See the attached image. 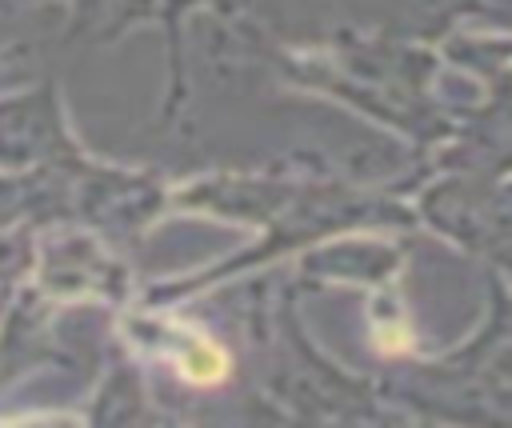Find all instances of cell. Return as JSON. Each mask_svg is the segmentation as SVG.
Wrapping results in <instances>:
<instances>
[{"instance_id":"1","label":"cell","mask_w":512,"mask_h":428,"mask_svg":"<svg viewBox=\"0 0 512 428\" xmlns=\"http://www.w3.org/2000/svg\"><path fill=\"white\" fill-rule=\"evenodd\" d=\"M180 372L188 380H196V384H212V380L224 376V356L216 348H208V344H196V352L180 356Z\"/></svg>"}]
</instances>
